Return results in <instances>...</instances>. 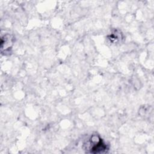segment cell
<instances>
[{
    "mask_svg": "<svg viewBox=\"0 0 154 154\" xmlns=\"http://www.w3.org/2000/svg\"><path fill=\"white\" fill-rule=\"evenodd\" d=\"M106 146L97 136H93L91 138V148L90 152L101 153L106 150Z\"/></svg>",
    "mask_w": 154,
    "mask_h": 154,
    "instance_id": "1",
    "label": "cell"
}]
</instances>
